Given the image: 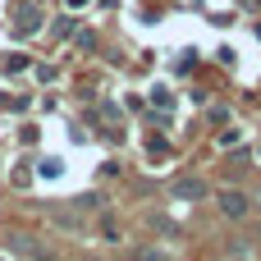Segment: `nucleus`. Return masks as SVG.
Instances as JSON below:
<instances>
[{
    "label": "nucleus",
    "instance_id": "f257e3e1",
    "mask_svg": "<svg viewBox=\"0 0 261 261\" xmlns=\"http://www.w3.org/2000/svg\"><path fill=\"white\" fill-rule=\"evenodd\" d=\"M216 202H220V211H225V216H234V220H239V216H248V197H243V193H234V188H225Z\"/></svg>",
    "mask_w": 261,
    "mask_h": 261
},
{
    "label": "nucleus",
    "instance_id": "7ed1b4c3",
    "mask_svg": "<svg viewBox=\"0 0 261 261\" xmlns=\"http://www.w3.org/2000/svg\"><path fill=\"white\" fill-rule=\"evenodd\" d=\"M257 206H261V197H257Z\"/></svg>",
    "mask_w": 261,
    "mask_h": 261
},
{
    "label": "nucleus",
    "instance_id": "f03ea898",
    "mask_svg": "<svg viewBox=\"0 0 261 261\" xmlns=\"http://www.w3.org/2000/svg\"><path fill=\"white\" fill-rule=\"evenodd\" d=\"M174 197H193V202H197V197H206V184H202V179H179V184H174Z\"/></svg>",
    "mask_w": 261,
    "mask_h": 261
}]
</instances>
